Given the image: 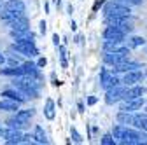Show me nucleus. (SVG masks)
Instances as JSON below:
<instances>
[{
	"label": "nucleus",
	"instance_id": "2f4dec72",
	"mask_svg": "<svg viewBox=\"0 0 147 145\" xmlns=\"http://www.w3.org/2000/svg\"><path fill=\"white\" fill-rule=\"evenodd\" d=\"M37 65H39V66H44V65H46V58H40V60H39V63H37Z\"/></svg>",
	"mask_w": 147,
	"mask_h": 145
},
{
	"label": "nucleus",
	"instance_id": "72a5a7b5",
	"mask_svg": "<svg viewBox=\"0 0 147 145\" xmlns=\"http://www.w3.org/2000/svg\"><path fill=\"white\" fill-rule=\"evenodd\" d=\"M88 103H89V105H95V103H96V98H93V96H91V98L88 100Z\"/></svg>",
	"mask_w": 147,
	"mask_h": 145
},
{
	"label": "nucleus",
	"instance_id": "b1692460",
	"mask_svg": "<svg viewBox=\"0 0 147 145\" xmlns=\"http://www.w3.org/2000/svg\"><path fill=\"white\" fill-rule=\"evenodd\" d=\"M26 124H28V122H25V121H21V119H18V117H14V119H7V126H9V128L23 130V128H26Z\"/></svg>",
	"mask_w": 147,
	"mask_h": 145
},
{
	"label": "nucleus",
	"instance_id": "2eb2a0df",
	"mask_svg": "<svg viewBox=\"0 0 147 145\" xmlns=\"http://www.w3.org/2000/svg\"><path fill=\"white\" fill-rule=\"evenodd\" d=\"M140 68L138 63H133V61H123L119 65H114V72H131V70H137Z\"/></svg>",
	"mask_w": 147,
	"mask_h": 145
},
{
	"label": "nucleus",
	"instance_id": "6ab92c4d",
	"mask_svg": "<svg viewBox=\"0 0 147 145\" xmlns=\"http://www.w3.org/2000/svg\"><path fill=\"white\" fill-rule=\"evenodd\" d=\"M5 9H11L14 12H25V4L21 0H9L5 4Z\"/></svg>",
	"mask_w": 147,
	"mask_h": 145
},
{
	"label": "nucleus",
	"instance_id": "f704fd0d",
	"mask_svg": "<svg viewBox=\"0 0 147 145\" xmlns=\"http://www.w3.org/2000/svg\"><path fill=\"white\" fill-rule=\"evenodd\" d=\"M40 32H42V33H46V23H44V21L40 23Z\"/></svg>",
	"mask_w": 147,
	"mask_h": 145
},
{
	"label": "nucleus",
	"instance_id": "cd10ccee",
	"mask_svg": "<svg viewBox=\"0 0 147 145\" xmlns=\"http://www.w3.org/2000/svg\"><path fill=\"white\" fill-rule=\"evenodd\" d=\"M144 44H145V40H144L142 37H133L130 46H131V47H138V46H144Z\"/></svg>",
	"mask_w": 147,
	"mask_h": 145
},
{
	"label": "nucleus",
	"instance_id": "f03ea898",
	"mask_svg": "<svg viewBox=\"0 0 147 145\" xmlns=\"http://www.w3.org/2000/svg\"><path fill=\"white\" fill-rule=\"evenodd\" d=\"M12 86L18 87L20 91H23L30 98H37V96H39V91H37V82L33 79H30V77L28 79H14Z\"/></svg>",
	"mask_w": 147,
	"mask_h": 145
},
{
	"label": "nucleus",
	"instance_id": "9b49d317",
	"mask_svg": "<svg viewBox=\"0 0 147 145\" xmlns=\"http://www.w3.org/2000/svg\"><path fill=\"white\" fill-rule=\"evenodd\" d=\"M142 77H144V75H142V72H140V70H131V72H126V75H124L123 82H124L126 86H133V84L140 82Z\"/></svg>",
	"mask_w": 147,
	"mask_h": 145
},
{
	"label": "nucleus",
	"instance_id": "4be33fe9",
	"mask_svg": "<svg viewBox=\"0 0 147 145\" xmlns=\"http://www.w3.org/2000/svg\"><path fill=\"white\" fill-rule=\"evenodd\" d=\"M23 72L25 75L23 77H37V65L35 63H23Z\"/></svg>",
	"mask_w": 147,
	"mask_h": 145
},
{
	"label": "nucleus",
	"instance_id": "5701e85b",
	"mask_svg": "<svg viewBox=\"0 0 147 145\" xmlns=\"http://www.w3.org/2000/svg\"><path fill=\"white\" fill-rule=\"evenodd\" d=\"M33 138H35L37 143H47L46 133H44V130L40 128V126H37V128H35V131H33Z\"/></svg>",
	"mask_w": 147,
	"mask_h": 145
},
{
	"label": "nucleus",
	"instance_id": "f3484780",
	"mask_svg": "<svg viewBox=\"0 0 147 145\" xmlns=\"http://www.w3.org/2000/svg\"><path fill=\"white\" fill-rule=\"evenodd\" d=\"M133 126L142 131H147V114H135Z\"/></svg>",
	"mask_w": 147,
	"mask_h": 145
},
{
	"label": "nucleus",
	"instance_id": "4c0bfd02",
	"mask_svg": "<svg viewBox=\"0 0 147 145\" xmlns=\"http://www.w3.org/2000/svg\"><path fill=\"white\" fill-rule=\"evenodd\" d=\"M145 110H147V107H145Z\"/></svg>",
	"mask_w": 147,
	"mask_h": 145
},
{
	"label": "nucleus",
	"instance_id": "1a4fd4ad",
	"mask_svg": "<svg viewBox=\"0 0 147 145\" xmlns=\"http://www.w3.org/2000/svg\"><path fill=\"white\" fill-rule=\"evenodd\" d=\"M144 105V100L142 96L140 98H133V100H124L121 103V110H126V112H133V110H138Z\"/></svg>",
	"mask_w": 147,
	"mask_h": 145
},
{
	"label": "nucleus",
	"instance_id": "aec40b11",
	"mask_svg": "<svg viewBox=\"0 0 147 145\" xmlns=\"http://www.w3.org/2000/svg\"><path fill=\"white\" fill-rule=\"evenodd\" d=\"M133 119H135V115H133L131 112L121 110V112L117 114V122H121V124H133Z\"/></svg>",
	"mask_w": 147,
	"mask_h": 145
},
{
	"label": "nucleus",
	"instance_id": "9d476101",
	"mask_svg": "<svg viewBox=\"0 0 147 145\" xmlns=\"http://www.w3.org/2000/svg\"><path fill=\"white\" fill-rule=\"evenodd\" d=\"M119 86V79L114 75V74H107L103 70L102 72V87L103 89H110V87H116Z\"/></svg>",
	"mask_w": 147,
	"mask_h": 145
},
{
	"label": "nucleus",
	"instance_id": "a878e982",
	"mask_svg": "<svg viewBox=\"0 0 147 145\" xmlns=\"http://www.w3.org/2000/svg\"><path fill=\"white\" fill-rule=\"evenodd\" d=\"M32 115H33L32 110H18V112H16V117L21 119V121H25V122H28V121L32 119Z\"/></svg>",
	"mask_w": 147,
	"mask_h": 145
},
{
	"label": "nucleus",
	"instance_id": "20e7f679",
	"mask_svg": "<svg viewBox=\"0 0 147 145\" xmlns=\"http://www.w3.org/2000/svg\"><path fill=\"white\" fill-rule=\"evenodd\" d=\"M14 49L20 51L23 54H26V56H35V54H39V51H37L35 44L32 39H20L14 42Z\"/></svg>",
	"mask_w": 147,
	"mask_h": 145
},
{
	"label": "nucleus",
	"instance_id": "7c9ffc66",
	"mask_svg": "<svg viewBox=\"0 0 147 145\" xmlns=\"http://www.w3.org/2000/svg\"><path fill=\"white\" fill-rule=\"evenodd\" d=\"M32 138H33V136H30V135H25V136H23V143H28Z\"/></svg>",
	"mask_w": 147,
	"mask_h": 145
},
{
	"label": "nucleus",
	"instance_id": "412c9836",
	"mask_svg": "<svg viewBox=\"0 0 147 145\" xmlns=\"http://www.w3.org/2000/svg\"><path fill=\"white\" fill-rule=\"evenodd\" d=\"M0 74L2 75H18V77H23L25 72H23V66H18V68H0Z\"/></svg>",
	"mask_w": 147,
	"mask_h": 145
},
{
	"label": "nucleus",
	"instance_id": "7ed1b4c3",
	"mask_svg": "<svg viewBox=\"0 0 147 145\" xmlns=\"http://www.w3.org/2000/svg\"><path fill=\"white\" fill-rule=\"evenodd\" d=\"M128 52H130V47H124V49H121V51H109V52H105L103 61H105L107 65H119V63L126 61Z\"/></svg>",
	"mask_w": 147,
	"mask_h": 145
},
{
	"label": "nucleus",
	"instance_id": "39448f33",
	"mask_svg": "<svg viewBox=\"0 0 147 145\" xmlns=\"http://www.w3.org/2000/svg\"><path fill=\"white\" fill-rule=\"evenodd\" d=\"M126 37V32L121 26H112V25H107V28L103 30V39L105 40H117L123 42Z\"/></svg>",
	"mask_w": 147,
	"mask_h": 145
},
{
	"label": "nucleus",
	"instance_id": "c9c22d12",
	"mask_svg": "<svg viewBox=\"0 0 147 145\" xmlns=\"http://www.w3.org/2000/svg\"><path fill=\"white\" fill-rule=\"evenodd\" d=\"M2 63H5V58L2 56V54H0V65H2Z\"/></svg>",
	"mask_w": 147,
	"mask_h": 145
},
{
	"label": "nucleus",
	"instance_id": "0eeeda50",
	"mask_svg": "<svg viewBox=\"0 0 147 145\" xmlns=\"http://www.w3.org/2000/svg\"><path fill=\"white\" fill-rule=\"evenodd\" d=\"M105 16L107 14H117V16H130V7H126V5H123V4H119V2H116V4H107V7H105Z\"/></svg>",
	"mask_w": 147,
	"mask_h": 145
},
{
	"label": "nucleus",
	"instance_id": "6e6552de",
	"mask_svg": "<svg viewBox=\"0 0 147 145\" xmlns=\"http://www.w3.org/2000/svg\"><path fill=\"white\" fill-rule=\"evenodd\" d=\"M2 136L5 138L7 143H23V136L21 135V130H16V128H9L2 133Z\"/></svg>",
	"mask_w": 147,
	"mask_h": 145
},
{
	"label": "nucleus",
	"instance_id": "a211bd4d",
	"mask_svg": "<svg viewBox=\"0 0 147 145\" xmlns=\"http://www.w3.org/2000/svg\"><path fill=\"white\" fill-rule=\"evenodd\" d=\"M20 16H23V12H14V11H11V9H4L2 12H0V19H4V21L11 23V21L18 19Z\"/></svg>",
	"mask_w": 147,
	"mask_h": 145
},
{
	"label": "nucleus",
	"instance_id": "c756f323",
	"mask_svg": "<svg viewBox=\"0 0 147 145\" xmlns=\"http://www.w3.org/2000/svg\"><path fill=\"white\" fill-rule=\"evenodd\" d=\"M70 133H72V138H74V142H79V143L82 142V138H81V135L77 133V130H76V128H72V130H70Z\"/></svg>",
	"mask_w": 147,
	"mask_h": 145
},
{
	"label": "nucleus",
	"instance_id": "393cba45",
	"mask_svg": "<svg viewBox=\"0 0 147 145\" xmlns=\"http://www.w3.org/2000/svg\"><path fill=\"white\" fill-rule=\"evenodd\" d=\"M44 114H46V117H47V119H54V101H53V100H46Z\"/></svg>",
	"mask_w": 147,
	"mask_h": 145
},
{
	"label": "nucleus",
	"instance_id": "f257e3e1",
	"mask_svg": "<svg viewBox=\"0 0 147 145\" xmlns=\"http://www.w3.org/2000/svg\"><path fill=\"white\" fill-rule=\"evenodd\" d=\"M112 135H114V138H119L121 143H128V145L142 142V135L140 133H137L133 130H128V128H124V126H114Z\"/></svg>",
	"mask_w": 147,
	"mask_h": 145
},
{
	"label": "nucleus",
	"instance_id": "e433bc0d",
	"mask_svg": "<svg viewBox=\"0 0 147 145\" xmlns=\"http://www.w3.org/2000/svg\"><path fill=\"white\" fill-rule=\"evenodd\" d=\"M2 133H4V130H2V126H0V136H2Z\"/></svg>",
	"mask_w": 147,
	"mask_h": 145
},
{
	"label": "nucleus",
	"instance_id": "473e14b6",
	"mask_svg": "<svg viewBox=\"0 0 147 145\" xmlns=\"http://www.w3.org/2000/svg\"><path fill=\"white\" fill-rule=\"evenodd\" d=\"M140 143H147V133H142V142Z\"/></svg>",
	"mask_w": 147,
	"mask_h": 145
},
{
	"label": "nucleus",
	"instance_id": "bb28decb",
	"mask_svg": "<svg viewBox=\"0 0 147 145\" xmlns=\"http://www.w3.org/2000/svg\"><path fill=\"white\" fill-rule=\"evenodd\" d=\"M103 145H114L116 143V140H114V135H105V136H102V140H100Z\"/></svg>",
	"mask_w": 147,
	"mask_h": 145
},
{
	"label": "nucleus",
	"instance_id": "c85d7f7f",
	"mask_svg": "<svg viewBox=\"0 0 147 145\" xmlns=\"http://www.w3.org/2000/svg\"><path fill=\"white\" fill-rule=\"evenodd\" d=\"M119 4H123V5H138L142 0H117Z\"/></svg>",
	"mask_w": 147,
	"mask_h": 145
},
{
	"label": "nucleus",
	"instance_id": "423d86ee",
	"mask_svg": "<svg viewBox=\"0 0 147 145\" xmlns=\"http://www.w3.org/2000/svg\"><path fill=\"white\" fill-rule=\"evenodd\" d=\"M124 95H126V89H124V87H119V86L110 87V89H107L105 101H107L109 105H114V103H117L119 100H124Z\"/></svg>",
	"mask_w": 147,
	"mask_h": 145
},
{
	"label": "nucleus",
	"instance_id": "4468645a",
	"mask_svg": "<svg viewBox=\"0 0 147 145\" xmlns=\"http://www.w3.org/2000/svg\"><path fill=\"white\" fill-rule=\"evenodd\" d=\"M0 110H5V112H16L20 110V101L5 98V100H0Z\"/></svg>",
	"mask_w": 147,
	"mask_h": 145
},
{
	"label": "nucleus",
	"instance_id": "f8f14e48",
	"mask_svg": "<svg viewBox=\"0 0 147 145\" xmlns=\"http://www.w3.org/2000/svg\"><path fill=\"white\" fill-rule=\"evenodd\" d=\"M9 26H11V32H23V30H30V28H28V19H26L25 16H20L18 19L11 21V23H9Z\"/></svg>",
	"mask_w": 147,
	"mask_h": 145
},
{
	"label": "nucleus",
	"instance_id": "dca6fc26",
	"mask_svg": "<svg viewBox=\"0 0 147 145\" xmlns=\"http://www.w3.org/2000/svg\"><path fill=\"white\" fill-rule=\"evenodd\" d=\"M142 95H144V87H140V86H133V87H130V89L126 87V95H124V100L140 98Z\"/></svg>",
	"mask_w": 147,
	"mask_h": 145
},
{
	"label": "nucleus",
	"instance_id": "ddd939ff",
	"mask_svg": "<svg viewBox=\"0 0 147 145\" xmlns=\"http://www.w3.org/2000/svg\"><path fill=\"white\" fill-rule=\"evenodd\" d=\"M2 96H5V98H11V100H16V101H25L28 96L23 93V91H20L18 87H14V89H7V91H4L2 93Z\"/></svg>",
	"mask_w": 147,
	"mask_h": 145
}]
</instances>
